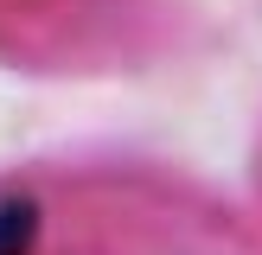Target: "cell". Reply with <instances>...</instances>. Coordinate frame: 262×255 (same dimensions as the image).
I'll return each instance as SVG.
<instances>
[{
	"label": "cell",
	"mask_w": 262,
	"mask_h": 255,
	"mask_svg": "<svg viewBox=\"0 0 262 255\" xmlns=\"http://www.w3.org/2000/svg\"><path fill=\"white\" fill-rule=\"evenodd\" d=\"M32 236H38V204L7 198L0 204V255H32Z\"/></svg>",
	"instance_id": "1"
}]
</instances>
